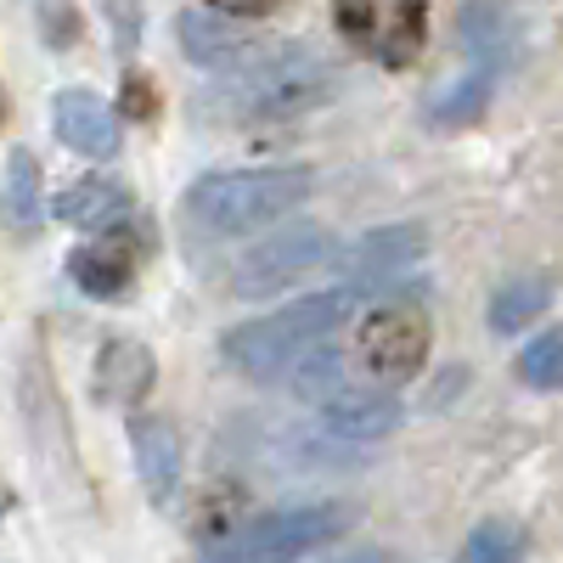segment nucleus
Here are the masks:
<instances>
[{
    "instance_id": "1a4fd4ad",
    "label": "nucleus",
    "mask_w": 563,
    "mask_h": 563,
    "mask_svg": "<svg viewBox=\"0 0 563 563\" xmlns=\"http://www.w3.org/2000/svg\"><path fill=\"white\" fill-rule=\"evenodd\" d=\"M153 389V350L135 339H108L90 366V395L102 406H141Z\"/></svg>"
},
{
    "instance_id": "6ab92c4d",
    "label": "nucleus",
    "mask_w": 563,
    "mask_h": 563,
    "mask_svg": "<svg viewBox=\"0 0 563 563\" xmlns=\"http://www.w3.org/2000/svg\"><path fill=\"white\" fill-rule=\"evenodd\" d=\"M462 563H525V530L501 525V519L479 525L474 536H467V547H462Z\"/></svg>"
},
{
    "instance_id": "f03ea898",
    "label": "nucleus",
    "mask_w": 563,
    "mask_h": 563,
    "mask_svg": "<svg viewBox=\"0 0 563 563\" xmlns=\"http://www.w3.org/2000/svg\"><path fill=\"white\" fill-rule=\"evenodd\" d=\"M355 310V288H333V294H310L288 310H276L265 321H249L238 333H225V361L249 372V378H282L294 372L299 355H310L316 344H327L350 321Z\"/></svg>"
},
{
    "instance_id": "f3484780",
    "label": "nucleus",
    "mask_w": 563,
    "mask_h": 563,
    "mask_svg": "<svg viewBox=\"0 0 563 563\" xmlns=\"http://www.w3.org/2000/svg\"><path fill=\"white\" fill-rule=\"evenodd\" d=\"M547 299H552V282H547V276L507 282V288L490 299V327H496V333H512V327H525L530 316H541Z\"/></svg>"
},
{
    "instance_id": "4468645a",
    "label": "nucleus",
    "mask_w": 563,
    "mask_h": 563,
    "mask_svg": "<svg viewBox=\"0 0 563 563\" xmlns=\"http://www.w3.org/2000/svg\"><path fill=\"white\" fill-rule=\"evenodd\" d=\"M52 214L57 220H68V225H90V231H102V225H113V220H124L130 214V192L119 180H102V175H90V180H74L68 192L52 203Z\"/></svg>"
},
{
    "instance_id": "423d86ee",
    "label": "nucleus",
    "mask_w": 563,
    "mask_h": 563,
    "mask_svg": "<svg viewBox=\"0 0 563 563\" xmlns=\"http://www.w3.org/2000/svg\"><path fill=\"white\" fill-rule=\"evenodd\" d=\"M333 260H339V243L327 238V231L288 225V231H276L271 243H260L243 260V271L231 276V288H238L243 299H271L276 288H288V282H299V276H310L321 265H333Z\"/></svg>"
},
{
    "instance_id": "ddd939ff",
    "label": "nucleus",
    "mask_w": 563,
    "mask_h": 563,
    "mask_svg": "<svg viewBox=\"0 0 563 563\" xmlns=\"http://www.w3.org/2000/svg\"><path fill=\"white\" fill-rule=\"evenodd\" d=\"M52 119H57V135L74 153H85V158H113L119 153V124L90 90H57Z\"/></svg>"
},
{
    "instance_id": "9d476101",
    "label": "nucleus",
    "mask_w": 563,
    "mask_h": 563,
    "mask_svg": "<svg viewBox=\"0 0 563 563\" xmlns=\"http://www.w3.org/2000/svg\"><path fill=\"white\" fill-rule=\"evenodd\" d=\"M321 417H327V429L344 434V440H384L400 429V400L389 389H333L327 400H316Z\"/></svg>"
},
{
    "instance_id": "aec40b11",
    "label": "nucleus",
    "mask_w": 563,
    "mask_h": 563,
    "mask_svg": "<svg viewBox=\"0 0 563 563\" xmlns=\"http://www.w3.org/2000/svg\"><path fill=\"white\" fill-rule=\"evenodd\" d=\"M519 378L530 389H563V327L541 333L525 355H519Z\"/></svg>"
},
{
    "instance_id": "0eeeda50",
    "label": "nucleus",
    "mask_w": 563,
    "mask_h": 563,
    "mask_svg": "<svg viewBox=\"0 0 563 563\" xmlns=\"http://www.w3.org/2000/svg\"><path fill=\"white\" fill-rule=\"evenodd\" d=\"M361 366L378 384H406L429 361V316L417 305H384L361 321Z\"/></svg>"
},
{
    "instance_id": "2eb2a0df",
    "label": "nucleus",
    "mask_w": 563,
    "mask_h": 563,
    "mask_svg": "<svg viewBox=\"0 0 563 563\" xmlns=\"http://www.w3.org/2000/svg\"><path fill=\"white\" fill-rule=\"evenodd\" d=\"M0 220H7L12 238H34V225H40V164L23 147L7 158V180H0Z\"/></svg>"
},
{
    "instance_id": "5701e85b",
    "label": "nucleus",
    "mask_w": 563,
    "mask_h": 563,
    "mask_svg": "<svg viewBox=\"0 0 563 563\" xmlns=\"http://www.w3.org/2000/svg\"><path fill=\"white\" fill-rule=\"evenodd\" d=\"M333 563H389V552H372V547H361V552H344V558H333Z\"/></svg>"
},
{
    "instance_id": "dca6fc26",
    "label": "nucleus",
    "mask_w": 563,
    "mask_h": 563,
    "mask_svg": "<svg viewBox=\"0 0 563 563\" xmlns=\"http://www.w3.org/2000/svg\"><path fill=\"white\" fill-rule=\"evenodd\" d=\"M180 45H186V57L192 63H209V68H220V63H238L254 40H243L238 29H225V23H214V18H180Z\"/></svg>"
},
{
    "instance_id": "f257e3e1",
    "label": "nucleus",
    "mask_w": 563,
    "mask_h": 563,
    "mask_svg": "<svg viewBox=\"0 0 563 563\" xmlns=\"http://www.w3.org/2000/svg\"><path fill=\"white\" fill-rule=\"evenodd\" d=\"M310 198V169H225L203 175L192 192L180 198V220L198 238H238V231L276 225L282 214H294Z\"/></svg>"
},
{
    "instance_id": "b1692460",
    "label": "nucleus",
    "mask_w": 563,
    "mask_h": 563,
    "mask_svg": "<svg viewBox=\"0 0 563 563\" xmlns=\"http://www.w3.org/2000/svg\"><path fill=\"white\" fill-rule=\"evenodd\" d=\"M7 507H12V490H7V479H0V519H7Z\"/></svg>"
},
{
    "instance_id": "f8f14e48",
    "label": "nucleus",
    "mask_w": 563,
    "mask_h": 563,
    "mask_svg": "<svg viewBox=\"0 0 563 563\" xmlns=\"http://www.w3.org/2000/svg\"><path fill=\"white\" fill-rule=\"evenodd\" d=\"M422 254H429L422 225H384V231H372V238H361V243L344 254V271H350L355 282H395V276H406Z\"/></svg>"
},
{
    "instance_id": "412c9836",
    "label": "nucleus",
    "mask_w": 563,
    "mask_h": 563,
    "mask_svg": "<svg viewBox=\"0 0 563 563\" xmlns=\"http://www.w3.org/2000/svg\"><path fill=\"white\" fill-rule=\"evenodd\" d=\"M153 113H158L153 85L141 79V74H130V79H124V119H153Z\"/></svg>"
},
{
    "instance_id": "a211bd4d",
    "label": "nucleus",
    "mask_w": 563,
    "mask_h": 563,
    "mask_svg": "<svg viewBox=\"0 0 563 563\" xmlns=\"http://www.w3.org/2000/svg\"><path fill=\"white\" fill-rule=\"evenodd\" d=\"M490 68H474L462 85H445L440 97H434V108H429V119L434 124H474L479 113H485V102H490Z\"/></svg>"
},
{
    "instance_id": "6e6552de",
    "label": "nucleus",
    "mask_w": 563,
    "mask_h": 563,
    "mask_svg": "<svg viewBox=\"0 0 563 563\" xmlns=\"http://www.w3.org/2000/svg\"><path fill=\"white\" fill-rule=\"evenodd\" d=\"M135 249H141V231L130 220H113L90 243H79L68 254V271L90 299H119L130 288V276H135Z\"/></svg>"
},
{
    "instance_id": "7ed1b4c3",
    "label": "nucleus",
    "mask_w": 563,
    "mask_h": 563,
    "mask_svg": "<svg viewBox=\"0 0 563 563\" xmlns=\"http://www.w3.org/2000/svg\"><path fill=\"white\" fill-rule=\"evenodd\" d=\"M333 85H339L333 63H321L310 45H265L254 57L243 52L238 79L225 85V102L249 119H288L327 102Z\"/></svg>"
},
{
    "instance_id": "4be33fe9",
    "label": "nucleus",
    "mask_w": 563,
    "mask_h": 563,
    "mask_svg": "<svg viewBox=\"0 0 563 563\" xmlns=\"http://www.w3.org/2000/svg\"><path fill=\"white\" fill-rule=\"evenodd\" d=\"M214 12H225V18H260V12H271V7H282V0H209Z\"/></svg>"
},
{
    "instance_id": "39448f33",
    "label": "nucleus",
    "mask_w": 563,
    "mask_h": 563,
    "mask_svg": "<svg viewBox=\"0 0 563 563\" xmlns=\"http://www.w3.org/2000/svg\"><path fill=\"white\" fill-rule=\"evenodd\" d=\"M339 34L384 68L417 63L429 40V0H333Z\"/></svg>"
},
{
    "instance_id": "9b49d317",
    "label": "nucleus",
    "mask_w": 563,
    "mask_h": 563,
    "mask_svg": "<svg viewBox=\"0 0 563 563\" xmlns=\"http://www.w3.org/2000/svg\"><path fill=\"white\" fill-rule=\"evenodd\" d=\"M130 451H135V474L147 485L153 507H169L175 501V485H180V434L169 417H141L130 429Z\"/></svg>"
},
{
    "instance_id": "20e7f679",
    "label": "nucleus",
    "mask_w": 563,
    "mask_h": 563,
    "mask_svg": "<svg viewBox=\"0 0 563 563\" xmlns=\"http://www.w3.org/2000/svg\"><path fill=\"white\" fill-rule=\"evenodd\" d=\"M355 525L350 507H288V512H265V519L220 536L203 563H299L321 541H339Z\"/></svg>"
}]
</instances>
